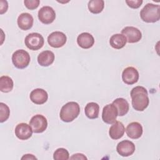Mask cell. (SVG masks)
Here are the masks:
<instances>
[{"label": "cell", "mask_w": 160, "mask_h": 160, "mask_svg": "<svg viewBox=\"0 0 160 160\" xmlns=\"http://www.w3.org/2000/svg\"><path fill=\"white\" fill-rule=\"evenodd\" d=\"M125 132V128L123 124L120 121L114 122L110 127L109 134L112 139H119L121 138Z\"/></svg>", "instance_id": "obj_17"}, {"label": "cell", "mask_w": 160, "mask_h": 160, "mask_svg": "<svg viewBox=\"0 0 160 160\" xmlns=\"http://www.w3.org/2000/svg\"><path fill=\"white\" fill-rule=\"evenodd\" d=\"M31 58L29 54L24 49L16 51L12 55V62L18 69H24L28 66Z\"/></svg>", "instance_id": "obj_4"}, {"label": "cell", "mask_w": 160, "mask_h": 160, "mask_svg": "<svg viewBox=\"0 0 160 160\" xmlns=\"http://www.w3.org/2000/svg\"><path fill=\"white\" fill-rule=\"evenodd\" d=\"M29 98L33 103L36 104H42L47 101L48 94L43 89L37 88L31 92Z\"/></svg>", "instance_id": "obj_14"}, {"label": "cell", "mask_w": 160, "mask_h": 160, "mask_svg": "<svg viewBox=\"0 0 160 160\" xmlns=\"http://www.w3.org/2000/svg\"><path fill=\"white\" fill-rule=\"evenodd\" d=\"M142 127L138 122H132L129 123L126 129V132L128 136L133 139L139 138L142 136Z\"/></svg>", "instance_id": "obj_15"}, {"label": "cell", "mask_w": 160, "mask_h": 160, "mask_svg": "<svg viewBox=\"0 0 160 160\" xmlns=\"http://www.w3.org/2000/svg\"><path fill=\"white\" fill-rule=\"evenodd\" d=\"M126 2L131 8L138 9L142 5L143 1L142 0H126Z\"/></svg>", "instance_id": "obj_28"}, {"label": "cell", "mask_w": 160, "mask_h": 160, "mask_svg": "<svg viewBox=\"0 0 160 160\" xmlns=\"http://www.w3.org/2000/svg\"><path fill=\"white\" fill-rule=\"evenodd\" d=\"M67 41L66 36L60 31H55L51 33L48 37V42L50 46L59 48L63 46Z\"/></svg>", "instance_id": "obj_9"}, {"label": "cell", "mask_w": 160, "mask_h": 160, "mask_svg": "<svg viewBox=\"0 0 160 160\" xmlns=\"http://www.w3.org/2000/svg\"><path fill=\"white\" fill-rule=\"evenodd\" d=\"M160 7L159 5L152 3H148L140 11L141 19L149 23H153L159 20Z\"/></svg>", "instance_id": "obj_3"}, {"label": "cell", "mask_w": 160, "mask_h": 160, "mask_svg": "<svg viewBox=\"0 0 160 160\" xmlns=\"http://www.w3.org/2000/svg\"><path fill=\"white\" fill-rule=\"evenodd\" d=\"M40 3L39 0H25L24 4L25 6L30 10H33L36 9Z\"/></svg>", "instance_id": "obj_27"}, {"label": "cell", "mask_w": 160, "mask_h": 160, "mask_svg": "<svg viewBox=\"0 0 160 160\" xmlns=\"http://www.w3.org/2000/svg\"><path fill=\"white\" fill-rule=\"evenodd\" d=\"M88 9L93 14H99L102 12L104 7L103 0H91L88 2Z\"/></svg>", "instance_id": "obj_24"}, {"label": "cell", "mask_w": 160, "mask_h": 160, "mask_svg": "<svg viewBox=\"0 0 160 160\" xmlns=\"http://www.w3.org/2000/svg\"><path fill=\"white\" fill-rule=\"evenodd\" d=\"M36 159L37 158L35 156H34L32 154H25L21 158V159Z\"/></svg>", "instance_id": "obj_31"}, {"label": "cell", "mask_w": 160, "mask_h": 160, "mask_svg": "<svg viewBox=\"0 0 160 160\" xmlns=\"http://www.w3.org/2000/svg\"><path fill=\"white\" fill-rule=\"evenodd\" d=\"M55 56L51 51H44L38 56V62L41 66L47 67L52 64L54 61Z\"/></svg>", "instance_id": "obj_19"}, {"label": "cell", "mask_w": 160, "mask_h": 160, "mask_svg": "<svg viewBox=\"0 0 160 160\" xmlns=\"http://www.w3.org/2000/svg\"><path fill=\"white\" fill-rule=\"evenodd\" d=\"M132 108L138 111H142L149 105V99L147 89L140 86L133 88L130 93Z\"/></svg>", "instance_id": "obj_1"}, {"label": "cell", "mask_w": 160, "mask_h": 160, "mask_svg": "<svg viewBox=\"0 0 160 160\" xmlns=\"http://www.w3.org/2000/svg\"><path fill=\"white\" fill-rule=\"evenodd\" d=\"M14 83L12 79L8 76H2L0 78V91L2 92H9L12 91Z\"/></svg>", "instance_id": "obj_23"}, {"label": "cell", "mask_w": 160, "mask_h": 160, "mask_svg": "<svg viewBox=\"0 0 160 160\" xmlns=\"http://www.w3.org/2000/svg\"><path fill=\"white\" fill-rule=\"evenodd\" d=\"M129 43H135L139 42L142 38V33L138 28L133 26H127L121 31Z\"/></svg>", "instance_id": "obj_10"}, {"label": "cell", "mask_w": 160, "mask_h": 160, "mask_svg": "<svg viewBox=\"0 0 160 160\" xmlns=\"http://www.w3.org/2000/svg\"><path fill=\"white\" fill-rule=\"evenodd\" d=\"M15 135L20 140H26L32 136V129L29 124L22 122L18 124L15 128Z\"/></svg>", "instance_id": "obj_13"}, {"label": "cell", "mask_w": 160, "mask_h": 160, "mask_svg": "<svg viewBox=\"0 0 160 160\" xmlns=\"http://www.w3.org/2000/svg\"><path fill=\"white\" fill-rule=\"evenodd\" d=\"M10 110L9 107L3 102H0V122L6 121L9 117Z\"/></svg>", "instance_id": "obj_26"}, {"label": "cell", "mask_w": 160, "mask_h": 160, "mask_svg": "<svg viewBox=\"0 0 160 160\" xmlns=\"http://www.w3.org/2000/svg\"><path fill=\"white\" fill-rule=\"evenodd\" d=\"M112 104L116 106L118 116H123L126 115L129 109V105L128 102L124 98H119L113 101Z\"/></svg>", "instance_id": "obj_21"}, {"label": "cell", "mask_w": 160, "mask_h": 160, "mask_svg": "<svg viewBox=\"0 0 160 160\" xmlns=\"http://www.w3.org/2000/svg\"><path fill=\"white\" fill-rule=\"evenodd\" d=\"M118 116V110L116 106L112 103L106 105L102 109V119L106 124H111L116 121Z\"/></svg>", "instance_id": "obj_7"}, {"label": "cell", "mask_w": 160, "mask_h": 160, "mask_svg": "<svg viewBox=\"0 0 160 160\" xmlns=\"http://www.w3.org/2000/svg\"><path fill=\"white\" fill-rule=\"evenodd\" d=\"M26 47L32 51H37L41 49L44 43V38L38 32H32L26 36L24 39Z\"/></svg>", "instance_id": "obj_5"}, {"label": "cell", "mask_w": 160, "mask_h": 160, "mask_svg": "<svg viewBox=\"0 0 160 160\" xmlns=\"http://www.w3.org/2000/svg\"><path fill=\"white\" fill-rule=\"evenodd\" d=\"M1 5H0V9H1V14H2L3 13L6 12L7 11L8 5L6 1H1Z\"/></svg>", "instance_id": "obj_29"}, {"label": "cell", "mask_w": 160, "mask_h": 160, "mask_svg": "<svg viewBox=\"0 0 160 160\" xmlns=\"http://www.w3.org/2000/svg\"><path fill=\"white\" fill-rule=\"evenodd\" d=\"M34 19L32 16L28 12H23L21 14L17 20L18 27L24 31L30 29L33 25Z\"/></svg>", "instance_id": "obj_16"}, {"label": "cell", "mask_w": 160, "mask_h": 160, "mask_svg": "<svg viewBox=\"0 0 160 160\" xmlns=\"http://www.w3.org/2000/svg\"><path fill=\"white\" fill-rule=\"evenodd\" d=\"M71 159H87V158L81 153H76L73 154L71 158Z\"/></svg>", "instance_id": "obj_30"}, {"label": "cell", "mask_w": 160, "mask_h": 160, "mask_svg": "<svg viewBox=\"0 0 160 160\" xmlns=\"http://www.w3.org/2000/svg\"><path fill=\"white\" fill-rule=\"evenodd\" d=\"M78 44L83 49H89L94 44V39L92 35L89 32H82L77 38Z\"/></svg>", "instance_id": "obj_18"}, {"label": "cell", "mask_w": 160, "mask_h": 160, "mask_svg": "<svg viewBox=\"0 0 160 160\" xmlns=\"http://www.w3.org/2000/svg\"><path fill=\"white\" fill-rule=\"evenodd\" d=\"M38 18L42 23L49 24L55 20L56 12L51 7L43 6L38 11Z\"/></svg>", "instance_id": "obj_8"}, {"label": "cell", "mask_w": 160, "mask_h": 160, "mask_svg": "<svg viewBox=\"0 0 160 160\" xmlns=\"http://www.w3.org/2000/svg\"><path fill=\"white\" fill-rule=\"evenodd\" d=\"M85 115L89 119H96L99 116V106L98 103L91 102L86 104L84 108Z\"/></svg>", "instance_id": "obj_22"}, {"label": "cell", "mask_w": 160, "mask_h": 160, "mask_svg": "<svg viewBox=\"0 0 160 160\" xmlns=\"http://www.w3.org/2000/svg\"><path fill=\"white\" fill-rule=\"evenodd\" d=\"M29 125L35 133L44 132L48 127L47 119L41 114H36L32 116L29 121Z\"/></svg>", "instance_id": "obj_6"}, {"label": "cell", "mask_w": 160, "mask_h": 160, "mask_svg": "<svg viewBox=\"0 0 160 160\" xmlns=\"http://www.w3.org/2000/svg\"><path fill=\"white\" fill-rule=\"evenodd\" d=\"M139 72L134 67H128L122 73V79L125 84L132 85L136 83L139 79Z\"/></svg>", "instance_id": "obj_11"}, {"label": "cell", "mask_w": 160, "mask_h": 160, "mask_svg": "<svg viewBox=\"0 0 160 160\" xmlns=\"http://www.w3.org/2000/svg\"><path fill=\"white\" fill-rule=\"evenodd\" d=\"M134 144L128 140H123L119 142L116 147L118 153L123 157H128L132 155L135 151Z\"/></svg>", "instance_id": "obj_12"}, {"label": "cell", "mask_w": 160, "mask_h": 160, "mask_svg": "<svg viewBox=\"0 0 160 160\" xmlns=\"http://www.w3.org/2000/svg\"><path fill=\"white\" fill-rule=\"evenodd\" d=\"M80 106L76 102L71 101L64 104L60 111L61 119L66 122H69L74 120L79 114Z\"/></svg>", "instance_id": "obj_2"}, {"label": "cell", "mask_w": 160, "mask_h": 160, "mask_svg": "<svg viewBox=\"0 0 160 160\" xmlns=\"http://www.w3.org/2000/svg\"><path fill=\"white\" fill-rule=\"evenodd\" d=\"M53 159L55 160H67L69 159V154L67 149L61 148L57 149L53 154Z\"/></svg>", "instance_id": "obj_25"}, {"label": "cell", "mask_w": 160, "mask_h": 160, "mask_svg": "<svg viewBox=\"0 0 160 160\" xmlns=\"http://www.w3.org/2000/svg\"><path fill=\"white\" fill-rule=\"evenodd\" d=\"M127 42L126 37L122 34H113L109 39L111 46L116 49H120L125 46Z\"/></svg>", "instance_id": "obj_20"}]
</instances>
